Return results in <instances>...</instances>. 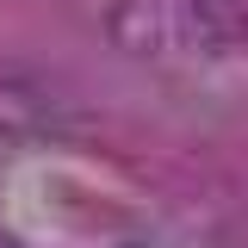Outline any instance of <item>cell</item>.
Instances as JSON below:
<instances>
[{"mask_svg": "<svg viewBox=\"0 0 248 248\" xmlns=\"http://www.w3.org/2000/svg\"><path fill=\"white\" fill-rule=\"evenodd\" d=\"M180 37L205 56H230L248 44V0H180Z\"/></svg>", "mask_w": 248, "mask_h": 248, "instance_id": "1", "label": "cell"}]
</instances>
